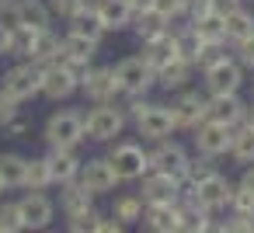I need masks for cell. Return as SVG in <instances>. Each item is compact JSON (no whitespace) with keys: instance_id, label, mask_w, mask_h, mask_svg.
Instances as JSON below:
<instances>
[{"instance_id":"cell-1","label":"cell","mask_w":254,"mask_h":233,"mask_svg":"<svg viewBox=\"0 0 254 233\" xmlns=\"http://www.w3.org/2000/svg\"><path fill=\"white\" fill-rule=\"evenodd\" d=\"M122 129H126V112L115 108L112 101H98V108H91V112L84 115V139L112 143Z\"/></svg>"},{"instance_id":"cell-2","label":"cell","mask_w":254,"mask_h":233,"mask_svg":"<svg viewBox=\"0 0 254 233\" xmlns=\"http://www.w3.org/2000/svg\"><path fill=\"white\" fill-rule=\"evenodd\" d=\"M77 87H80V73L63 59V53H60L56 63L42 66V84H39V94H42V98H49V101H66Z\"/></svg>"},{"instance_id":"cell-3","label":"cell","mask_w":254,"mask_h":233,"mask_svg":"<svg viewBox=\"0 0 254 233\" xmlns=\"http://www.w3.org/2000/svg\"><path fill=\"white\" fill-rule=\"evenodd\" d=\"M112 73H115V84L122 94H146L157 84V70L143 56H126L119 66H112Z\"/></svg>"},{"instance_id":"cell-4","label":"cell","mask_w":254,"mask_h":233,"mask_svg":"<svg viewBox=\"0 0 254 233\" xmlns=\"http://www.w3.org/2000/svg\"><path fill=\"white\" fill-rule=\"evenodd\" d=\"M80 139H84V112L66 108V112L49 115V122H46V143L49 146H73L77 150Z\"/></svg>"},{"instance_id":"cell-5","label":"cell","mask_w":254,"mask_h":233,"mask_svg":"<svg viewBox=\"0 0 254 233\" xmlns=\"http://www.w3.org/2000/svg\"><path fill=\"white\" fill-rule=\"evenodd\" d=\"M108 164L115 167L119 181H139L150 171V160H146L139 143H115L112 153H108Z\"/></svg>"},{"instance_id":"cell-6","label":"cell","mask_w":254,"mask_h":233,"mask_svg":"<svg viewBox=\"0 0 254 233\" xmlns=\"http://www.w3.org/2000/svg\"><path fill=\"white\" fill-rule=\"evenodd\" d=\"M39 84H42V66L32 63V59H25V63L11 66V70L4 73V87H0V91H7V94L18 98V101H28V98L39 94Z\"/></svg>"},{"instance_id":"cell-7","label":"cell","mask_w":254,"mask_h":233,"mask_svg":"<svg viewBox=\"0 0 254 233\" xmlns=\"http://www.w3.org/2000/svg\"><path fill=\"white\" fill-rule=\"evenodd\" d=\"M195 146H198V153H205V157H223V153H230V139H233V125H223V122H216V118H205V122H198L195 129Z\"/></svg>"},{"instance_id":"cell-8","label":"cell","mask_w":254,"mask_h":233,"mask_svg":"<svg viewBox=\"0 0 254 233\" xmlns=\"http://www.w3.org/2000/svg\"><path fill=\"white\" fill-rule=\"evenodd\" d=\"M77 181H80L91 195H108V191H115L119 174H115V167L108 164V157H94V160H80Z\"/></svg>"},{"instance_id":"cell-9","label":"cell","mask_w":254,"mask_h":233,"mask_svg":"<svg viewBox=\"0 0 254 233\" xmlns=\"http://www.w3.org/2000/svg\"><path fill=\"white\" fill-rule=\"evenodd\" d=\"M202 73H205V91H209V94H233V91H240V84H244V70H240V63L230 59V56H223V59L212 63V66H205Z\"/></svg>"},{"instance_id":"cell-10","label":"cell","mask_w":254,"mask_h":233,"mask_svg":"<svg viewBox=\"0 0 254 233\" xmlns=\"http://www.w3.org/2000/svg\"><path fill=\"white\" fill-rule=\"evenodd\" d=\"M146 160H150V171H160V174H167V177L181 181V177H185L188 153H185V146L171 143V136H167V139H157V150H153V153H146Z\"/></svg>"},{"instance_id":"cell-11","label":"cell","mask_w":254,"mask_h":233,"mask_svg":"<svg viewBox=\"0 0 254 233\" xmlns=\"http://www.w3.org/2000/svg\"><path fill=\"white\" fill-rule=\"evenodd\" d=\"M171 115H174V125H178V129H195L198 122L209 118V98L198 94V91H185V94H178V101L171 105Z\"/></svg>"},{"instance_id":"cell-12","label":"cell","mask_w":254,"mask_h":233,"mask_svg":"<svg viewBox=\"0 0 254 233\" xmlns=\"http://www.w3.org/2000/svg\"><path fill=\"white\" fill-rule=\"evenodd\" d=\"M80 91H84L94 105H98V101H112L115 94H122L119 84H115L112 66H87V73L80 77Z\"/></svg>"},{"instance_id":"cell-13","label":"cell","mask_w":254,"mask_h":233,"mask_svg":"<svg viewBox=\"0 0 254 233\" xmlns=\"http://www.w3.org/2000/svg\"><path fill=\"white\" fill-rule=\"evenodd\" d=\"M53 202L42 195V191H28L21 202H18V216H21V226L25 230H46L53 223Z\"/></svg>"},{"instance_id":"cell-14","label":"cell","mask_w":254,"mask_h":233,"mask_svg":"<svg viewBox=\"0 0 254 233\" xmlns=\"http://www.w3.org/2000/svg\"><path fill=\"white\" fill-rule=\"evenodd\" d=\"M136 129H139V136H146V139H167L178 125H174V115H171V108H164V105H150L139 118H136Z\"/></svg>"},{"instance_id":"cell-15","label":"cell","mask_w":254,"mask_h":233,"mask_svg":"<svg viewBox=\"0 0 254 233\" xmlns=\"http://www.w3.org/2000/svg\"><path fill=\"white\" fill-rule=\"evenodd\" d=\"M143 188H139V198H143V205H153V202H178V181L174 177H167V174H160V171H146L143 177Z\"/></svg>"},{"instance_id":"cell-16","label":"cell","mask_w":254,"mask_h":233,"mask_svg":"<svg viewBox=\"0 0 254 233\" xmlns=\"http://www.w3.org/2000/svg\"><path fill=\"white\" fill-rule=\"evenodd\" d=\"M49 177L53 184H66V181H77V171H80V157L73 153V146H49Z\"/></svg>"},{"instance_id":"cell-17","label":"cell","mask_w":254,"mask_h":233,"mask_svg":"<svg viewBox=\"0 0 254 233\" xmlns=\"http://www.w3.org/2000/svg\"><path fill=\"white\" fill-rule=\"evenodd\" d=\"M230 195H233V184H230L219 171L195 184V198H198L209 212H212V209H226V205H230Z\"/></svg>"},{"instance_id":"cell-18","label":"cell","mask_w":254,"mask_h":233,"mask_svg":"<svg viewBox=\"0 0 254 233\" xmlns=\"http://www.w3.org/2000/svg\"><path fill=\"white\" fill-rule=\"evenodd\" d=\"M146 230L153 233H178V202H153V205H143V219H139Z\"/></svg>"},{"instance_id":"cell-19","label":"cell","mask_w":254,"mask_h":233,"mask_svg":"<svg viewBox=\"0 0 254 233\" xmlns=\"http://www.w3.org/2000/svg\"><path fill=\"white\" fill-rule=\"evenodd\" d=\"M14 25L42 32V28L53 25V11H49L46 0H18V4H14Z\"/></svg>"},{"instance_id":"cell-20","label":"cell","mask_w":254,"mask_h":233,"mask_svg":"<svg viewBox=\"0 0 254 233\" xmlns=\"http://www.w3.org/2000/svg\"><path fill=\"white\" fill-rule=\"evenodd\" d=\"M98 21L105 32H119V28H129L132 21V7H129V0H98V7H94Z\"/></svg>"},{"instance_id":"cell-21","label":"cell","mask_w":254,"mask_h":233,"mask_svg":"<svg viewBox=\"0 0 254 233\" xmlns=\"http://www.w3.org/2000/svg\"><path fill=\"white\" fill-rule=\"evenodd\" d=\"M60 53H63V39H60L53 28L35 32V42H32V53H28V59H32V63L49 66V63H56V59H60Z\"/></svg>"},{"instance_id":"cell-22","label":"cell","mask_w":254,"mask_h":233,"mask_svg":"<svg viewBox=\"0 0 254 233\" xmlns=\"http://www.w3.org/2000/svg\"><path fill=\"white\" fill-rule=\"evenodd\" d=\"M153 70L157 66H164V63H171L174 56H178V49H174V32L167 28V32H160V35H153V39H146L143 42V53H139Z\"/></svg>"},{"instance_id":"cell-23","label":"cell","mask_w":254,"mask_h":233,"mask_svg":"<svg viewBox=\"0 0 254 233\" xmlns=\"http://www.w3.org/2000/svg\"><path fill=\"white\" fill-rule=\"evenodd\" d=\"M209 118L223 122V125H237L244 118V101L233 94H209Z\"/></svg>"},{"instance_id":"cell-24","label":"cell","mask_w":254,"mask_h":233,"mask_svg":"<svg viewBox=\"0 0 254 233\" xmlns=\"http://www.w3.org/2000/svg\"><path fill=\"white\" fill-rule=\"evenodd\" d=\"M167 25H171V21H167L164 14H157L153 7H139V11H132V21H129V28L136 32L139 42H146V39L167 32Z\"/></svg>"},{"instance_id":"cell-25","label":"cell","mask_w":254,"mask_h":233,"mask_svg":"<svg viewBox=\"0 0 254 233\" xmlns=\"http://www.w3.org/2000/svg\"><path fill=\"white\" fill-rule=\"evenodd\" d=\"M191 70H195V63H188V59L174 56L171 63L157 66V84H160V87H167V91H181V87L191 80Z\"/></svg>"},{"instance_id":"cell-26","label":"cell","mask_w":254,"mask_h":233,"mask_svg":"<svg viewBox=\"0 0 254 233\" xmlns=\"http://www.w3.org/2000/svg\"><path fill=\"white\" fill-rule=\"evenodd\" d=\"M60 188H63V195H60V209L66 212V219H73V216H80V212L91 209L94 195H91L80 181H66V184H60Z\"/></svg>"},{"instance_id":"cell-27","label":"cell","mask_w":254,"mask_h":233,"mask_svg":"<svg viewBox=\"0 0 254 233\" xmlns=\"http://www.w3.org/2000/svg\"><path fill=\"white\" fill-rule=\"evenodd\" d=\"M230 157L237 164H254V129L237 122L233 125V139H230Z\"/></svg>"},{"instance_id":"cell-28","label":"cell","mask_w":254,"mask_h":233,"mask_svg":"<svg viewBox=\"0 0 254 233\" xmlns=\"http://www.w3.org/2000/svg\"><path fill=\"white\" fill-rule=\"evenodd\" d=\"M251 32H254V14H251V11L237 7V11H230V14L223 18V35H226V42H240V39H247Z\"/></svg>"},{"instance_id":"cell-29","label":"cell","mask_w":254,"mask_h":233,"mask_svg":"<svg viewBox=\"0 0 254 233\" xmlns=\"http://www.w3.org/2000/svg\"><path fill=\"white\" fill-rule=\"evenodd\" d=\"M94 53H98V42H94V39L77 35V32H66V35H63V56H70V59H77V63H91Z\"/></svg>"},{"instance_id":"cell-30","label":"cell","mask_w":254,"mask_h":233,"mask_svg":"<svg viewBox=\"0 0 254 233\" xmlns=\"http://www.w3.org/2000/svg\"><path fill=\"white\" fill-rule=\"evenodd\" d=\"M25 160L18 153H0V177L7 188H25Z\"/></svg>"},{"instance_id":"cell-31","label":"cell","mask_w":254,"mask_h":233,"mask_svg":"<svg viewBox=\"0 0 254 233\" xmlns=\"http://www.w3.org/2000/svg\"><path fill=\"white\" fill-rule=\"evenodd\" d=\"M202 39H198V32L191 28V25H185L181 32H174V49H178V56L181 59H188V63H195L198 59V53H202Z\"/></svg>"},{"instance_id":"cell-32","label":"cell","mask_w":254,"mask_h":233,"mask_svg":"<svg viewBox=\"0 0 254 233\" xmlns=\"http://www.w3.org/2000/svg\"><path fill=\"white\" fill-rule=\"evenodd\" d=\"M49 184H53V177H49L46 157H28V160H25V188L42 191V188H49Z\"/></svg>"},{"instance_id":"cell-33","label":"cell","mask_w":254,"mask_h":233,"mask_svg":"<svg viewBox=\"0 0 254 233\" xmlns=\"http://www.w3.org/2000/svg\"><path fill=\"white\" fill-rule=\"evenodd\" d=\"M112 216H115L122 226H129V223H139V219H143V198H139V195H119V198H115V209H112Z\"/></svg>"},{"instance_id":"cell-34","label":"cell","mask_w":254,"mask_h":233,"mask_svg":"<svg viewBox=\"0 0 254 233\" xmlns=\"http://www.w3.org/2000/svg\"><path fill=\"white\" fill-rule=\"evenodd\" d=\"M70 32L87 35V39H94V42H101V35H105V28H101V21H98L94 11H77V14L70 18Z\"/></svg>"},{"instance_id":"cell-35","label":"cell","mask_w":254,"mask_h":233,"mask_svg":"<svg viewBox=\"0 0 254 233\" xmlns=\"http://www.w3.org/2000/svg\"><path fill=\"white\" fill-rule=\"evenodd\" d=\"M195 32H198V39L202 42H226V35H223V18L219 14H205V18H198V21H188Z\"/></svg>"},{"instance_id":"cell-36","label":"cell","mask_w":254,"mask_h":233,"mask_svg":"<svg viewBox=\"0 0 254 233\" xmlns=\"http://www.w3.org/2000/svg\"><path fill=\"white\" fill-rule=\"evenodd\" d=\"M209 174H216V164H212V157H205V153H198V157H188V164H185V181H188V184H198V181H205Z\"/></svg>"},{"instance_id":"cell-37","label":"cell","mask_w":254,"mask_h":233,"mask_svg":"<svg viewBox=\"0 0 254 233\" xmlns=\"http://www.w3.org/2000/svg\"><path fill=\"white\" fill-rule=\"evenodd\" d=\"M32 42H35V28L14 25V28H11V53H7V56H21V59H28Z\"/></svg>"},{"instance_id":"cell-38","label":"cell","mask_w":254,"mask_h":233,"mask_svg":"<svg viewBox=\"0 0 254 233\" xmlns=\"http://www.w3.org/2000/svg\"><path fill=\"white\" fill-rule=\"evenodd\" d=\"M18 230H25L21 216H18V202L0 205V233H18Z\"/></svg>"},{"instance_id":"cell-39","label":"cell","mask_w":254,"mask_h":233,"mask_svg":"<svg viewBox=\"0 0 254 233\" xmlns=\"http://www.w3.org/2000/svg\"><path fill=\"white\" fill-rule=\"evenodd\" d=\"M223 46H226V42H205V46H202V53H198V59H195V66H202V70H205V66L219 63V59L226 56V49H223Z\"/></svg>"},{"instance_id":"cell-40","label":"cell","mask_w":254,"mask_h":233,"mask_svg":"<svg viewBox=\"0 0 254 233\" xmlns=\"http://www.w3.org/2000/svg\"><path fill=\"white\" fill-rule=\"evenodd\" d=\"M230 209L233 212H254V191L244 188V184H237L233 195H230Z\"/></svg>"},{"instance_id":"cell-41","label":"cell","mask_w":254,"mask_h":233,"mask_svg":"<svg viewBox=\"0 0 254 233\" xmlns=\"http://www.w3.org/2000/svg\"><path fill=\"white\" fill-rule=\"evenodd\" d=\"M185 4H188V0H150V7H153L157 14H164L167 21L181 18V14H185Z\"/></svg>"},{"instance_id":"cell-42","label":"cell","mask_w":254,"mask_h":233,"mask_svg":"<svg viewBox=\"0 0 254 233\" xmlns=\"http://www.w3.org/2000/svg\"><path fill=\"white\" fill-rule=\"evenodd\" d=\"M4 132H7L11 139H25V136L32 132V118H25V115L18 112L14 118H7V122H4Z\"/></svg>"},{"instance_id":"cell-43","label":"cell","mask_w":254,"mask_h":233,"mask_svg":"<svg viewBox=\"0 0 254 233\" xmlns=\"http://www.w3.org/2000/svg\"><path fill=\"white\" fill-rule=\"evenodd\" d=\"M233 49H237V63L247 66V70H254V32H251L247 39L233 42Z\"/></svg>"},{"instance_id":"cell-44","label":"cell","mask_w":254,"mask_h":233,"mask_svg":"<svg viewBox=\"0 0 254 233\" xmlns=\"http://www.w3.org/2000/svg\"><path fill=\"white\" fill-rule=\"evenodd\" d=\"M18 112H21V101H18V98H11L7 91H0V125H4L7 118H14Z\"/></svg>"},{"instance_id":"cell-45","label":"cell","mask_w":254,"mask_h":233,"mask_svg":"<svg viewBox=\"0 0 254 233\" xmlns=\"http://www.w3.org/2000/svg\"><path fill=\"white\" fill-rule=\"evenodd\" d=\"M49 11L70 21V18H73V14L80 11V0H49Z\"/></svg>"},{"instance_id":"cell-46","label":"cell","mask_w":254,"mask_h":233,"mask_svg":"<svg viewBox=\"0 0 254 233\" xmlns=\"http://www.w3.org/2000/svg\"><path fill=\"white\" fill-rule=\"evenodd\" d=\"M209 7H212V14L226 18L230 11H237V7H240V0H209Z\"/></svg>"},{"instance_id":"cell-47","label":"cell","mask_w":254,"mask_h":233,"mask_svg":"<svg viewBox=\"0 0 254 233\" xmlns=\"http://www.w3.org/2000/svg\"><path fill=\"white\" fill-rule=\"evenodd\" d=\"M122 230H126V226H122L115 216H112V219H101V216H98V223H94V233H122Z\"/></svg>"},{"instance_id":"cell-48","label":"cell","mask_w":254,"mask_h":233,"mask_svg":"<svg viewBox=\"0 0 254 233\" xmlns=\"http://www.w3.org/2000/svg\"><path fill=\"white\" fill-rule=\"evenodd\" d=\"M11 53V25L0 21V56H7Z\"/></svg>"},{"instance_id":"cell-49","label":"cell","mask_w":254,"mask_h":233,"mask_svg":"<svg viewBox=\"0 0 254 233\" xmlns=\"http://www.w3.org/2000/svg\"><path fill=\"white\" fill-rule=\"evenodd\" d=\"M240 122L254 129V101H251V105H244V118H240Z\"/></svg>"},{"instance_id":"cell-50","label":"cell","mask_w":254,"mask_h":233,"mask_svg":"<svg viewBox=\"0 0 254 233\" xmlns=\"http://www.w3.org/2000/svg\"><path fill=\"white\" fill-rule=\"evenodd\" d=\"M240 184L254 191V167H247V171H244V177H240Z\"/></svg>"},{"instance_id":"cell-51","label":"cell","mask_w":254,"mask_h":233,"mask_svg":"<svg viewBox=\"0 0 254 233\" xmlns=\"http://www.w3.org/2000/svg\"><path fill=\"white\" fill-rule=\"evenodd\" d=\"M4 188H7V184H4V177H0V191H4Z\"/></svg>"}]
</instances>
